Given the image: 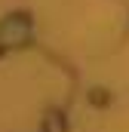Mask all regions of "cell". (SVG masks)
I'll use <instances>...</instances> for the list:
<instances>
[{
  "label": "cell",
  "instance_id": "6da1fadb",
  "mask_svg": "<svg viewBox=\"0 0 129 132\" xmlns=\"http://www.w3.org/2000/svg\"><path fill=\"white\" fill-rule=\"evenodd\" d=\"M28 37H31V15L28 12L6 15L0 22V43L3 46H22Z\"/></svg>",
  "mask_w": 129,
  "mask_h": 132
},
{
  "label": "cell",
  "instance_id": "7a4b0ae2",
  "mask_svg": "<svg viewBox=\"0 0 129 132\" xmlns=\"http://www.w3.org/2000/svg\"><path fill=\"white\" fill-rule=\"evenodd\" d=\"M43 129H46V132H64V120L59 117V114H49L46 123H43Z\"/></svg>",
  "mask_w": 129,
  "mask_h": 132
}]
</instances>
